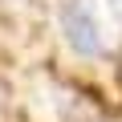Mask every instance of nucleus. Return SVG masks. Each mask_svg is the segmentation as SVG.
Returning a JSON list of instances; mask_svg holds the SVG:
<instances>
[{
  "label": "nucleus",
  "instance_id": "1",
  "mask_svg": "<svg viewBox=\"0 0 122 122\" xmlns=\"http://www.w3.org/2000/svg\"><path fill=\"white\" fill-rule=\"evenodd\" d=\"M61 25H65V41L77 53H106V29H102V16L94 12V4L73 0L61 16Z\"/></svg>",
  "mask_w": 122,
  "mask_h": 122
},
{
  "label": "nucleus",
  "instance_id": "2",
  "mask_svg": "<svg viewBox=\"0 0 122 122\" xmlns=\"http://www.w3.org/2000/svg\"><path fill=\"white\" fill-rule=\"evenodd\" d=\"M114 4H118V8H122V0H114Z\"/></svg>",
  "mask_w": 122,
  "mask_h": 122
}]
</instances>
